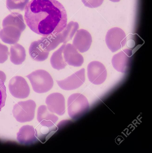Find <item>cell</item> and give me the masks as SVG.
<instances>
[{
  "label": "cell",
  "instance_id": "ac0fdd59",
  "mask_svg": "<svg viewBox=\"0 0 152 153\" xmlns=\"http://www.w3.org/2000/svg\"><path fill=\"white\" fill-rule=\"evenodd\" d=\"M7 25L15 26L19 28L22 32L25 29L26 27L22 15L16 12L11 13L3 20V27Z\"/></svg>",
  "mask_w": 152,
  "mask_h": 153
},
{
  "label": "cell",
  "instance_id": "7a4b0ae2",
  "mask_svg": "<svg viewBox=\"0 0 152 153\" xmlns=\"http://www.w3.org/2000/svg\"><path fill=\"white\" fill-rule=\"evenodd\" d=\"M29 80L33 91L38 93H46L53 86V79L46 71L39 69L26 76Z\"/></svg>",
  "mask_w": 152,
  "mask_h": 153
},
{
  "label": "cell",
  "instance_id": "ffe728a7",
  "mask_svg": "<svg viewBox=\"0 0 152 153\" xmlns=\"http://www.w3.org/2000/svg\"><path fill=\"white\" fill-rule=\"evenodd\" d=\"M65 45L63 44L53 52L50 58V62L52 67L59 71L64 68L67 65L65 61L63 54Z\"/></svg>",
  "mask_w": 152,
  "mask_h": 153
},
{
  "label": "cell",
  "instance_id": "6da1fadb",
  "mask_svg": "<svg viewBox=\"0 0 152 153\" xmlns=\"http://www.w3.org/2000/svg\"><path fill=\"white\" fill-rule=\"evenodd\" d=\"M27 25L43 36L61 32L67 25V16L63 5L56 0H31L25 7Z\"/></svg>",
  "mask_w": 152,
  "mask_h": 153
},
{
  "label": "cell",
  "instance_id": "cb8c5ba5",
  "mask_svg": "<svg viewBox=\"0 0 152 153\" xmlns=\"http://www.w3.org/2000/svg\"><path fill=\"white\" fill-rule=\"evenodd\" d=\"M9 54L7 47L0 42V63H3L6 61Z\"/></svg>",
  "mask_w": 152,
  "mask_h": 153
},
{
  "label": "cell",
  "instance_id": "484cf974",
  "mask_svg": "<svg viewBox=\"0 0 152 153\" xmlns=\"http://www.w3.org/2000/svg\"><path fill=\"white\" fill-rule=\"evenodd\" d=\"M0 79L4 82L6 80V76L5 74L0 71Z\"/></svg>",
  "mask_w": 152,
  "mask_h": 153
},
{
  "label": "cell",
  "instance_id": "3957f363",
  "mask_svg": "<svg viewBox=\"0 0 152 153\" xmlns=\"http://www.w3.org/2000/svg\"><path fill=\"white\" fill-rule=\"evenodd\" d=\"M68 113L72 119H79L88 111L89 105L87 98L82 94L76 93L71 95L67 100Z\"/></svg>",
  "mask_w": 152,
  "mask_h": 153
},
{
  "label": "cell",
  "instance_id": "9c48e42d",
  "mask_svg": "<svg viewBox=\"0 0 152 153\" xmlns=\"http://www.w3.org/2000/svg\"><path fill=\"white\" fill-rule=\"evenodd\" d=\"M85 80V69L82 68L65 79L56 80L58 85L65 90H71L81 86Z\"/></svg>",
  "mask_w": 152,
  "mask_h": 153
},
{
  "label": "cell",
  "instance_id": "4fadbf2b",
  "mask_svg": "<svg viewBox=\"0 0 152 153\" xmlns=\"http://www.w3.org/2000/svg\"><path fill=\"white\" fill-rule=\"evenodd\" d=\"M36 131L33 126L26 125L23 126L17 133V140L21 144L29 145L38 140Z\"/></svg>",
  "mask_w": 152,
  "mask_h": 153
},
{
  "label": "cell",
  "instance_id": "603a6c76",
  "mask_svg": "<svg viewBox=\"0 0 152 153\" xmlns=\"http://www.w3.org/2000/svg\"><path fill=\"white\" fill-rule=\"evenodd\" d=\"M7 96L4 82L0 79V111L5 105Z\"/></svg>",
  "mask_w": 152,
  "mask_h": 153
},
{
  "label": "cell",
  "instance_id": "2e32d148",
  "mask_svg": "<svg viewBox=\"0 0 152 153\" xmlns=\"http://www.w3.org/2000/svg\"><path fill=\"white\" fill-rule=\"evenodd\" d=\"M29 53L30 57L33 60L42 61L47 59L49 52L43 48L41 40L39 39L31 43L29 48Z\"/></svg>",
  "mask_w": 152,
  "mask_h": 153
},
{
  "label": "cell",
  "instance_id": "9a60e30c",
  "mask_svg": "<svg viewBox=\"0 0 152 153\" xmlns=\"http://www.w3.org/2000/svg\"><path fill=\"white\" fill-rule=\"evenodd\" d=\"M37 118L42 126L48 128L53 126L58 120V117L50 112L47 107L44 105L39 107Z\"/></svg>",
  "mask_w": 152,
  "mask_h": 153
},
{
  "label": "cell",
  "instance_id": "83f0119b",
  "mask_svg": "<svg viewBox=\"0 0 152 153\" xmlns=\"http://www.w3.org/2000/svg\"></svg>",
  "mask_w": 152,
  "mask_h": 153
},
{
  "label": "cell",
  "instance_id": "52a82bcc",
  "mask_svg": "<svg viewBox=\"0 0 152 153\" xmlns=\"http://www.w3.org/2000/svg\"><path fill=\"white\" fill-rule=\"evenodd\" d=\"M132 51L125 49L114 55L112 59V64L114 68L122 73L128 72L131 67Z\"/></svg>",
  "mask_w": 152,
  "mask_h": 153
},
{
  "label": "cell",
  "instance_id": "8992f818",
  "mask_svg": "<svg viewBox=\"0 0 152 153\" xmlns=\"http://www.w3.org/2000/svg\"><path fill=\"white\" fill-rule=\"evenodd\" d=\"M8 87L11 95L15 98L24 99L30 93V88L26 80L21 76H16L10 80Z\"/></svg>",
  "mask_w": 152,
  "mask_h": 153
},
{
  "label": "cell",
  "instance_id": "ba28073f",
  "mask_svg": "<svg viewBox=\"0 0 152 153\" xmlns=\"http://www.w3.org/2000/svg\"><path fill=\"white\" fill-rule=\"evenodd\" d=\"M87 74L89 81L93 84L98 85L104 82L107 76L106 69L101 62L93 61L87 67Z\"/></svg>",
  "mask_w": 152,
  "mask_h": 153
},
{
  "label": "cell",
  "instance_id": "d4e9b609",
  "mask_svg": "<svg viewBox=\"0 0 152 153\" xmlns=\"http://www.w3.org/2000/svg\"><path fill=\"white\" fill-rule=\"evenodd\" d=\"M104 0H82V2L86 7L90 8H96L100 6Z\"/></svg>",
  "mask_w": 152,
  "mask_h": 153
},
{
  "label": "cell",
  "instance_id": "e0dca14e",
  "mask_svg": "<svg viewBox=\"0 0 152 153\" xmlns=\"http://www.w3.org/2000/svg\"><path fill=\"white\" fill-rule=\"evenodd\" d=\"M40 40L43 44V48L49 52L54 49L60 43L63 42L61 32L44 36L41 37Z\"/></svg>",
  "mask_w": 152,
  "mask_h": 153
},
{
  "label": "cell",
  "instance_id": "5b68a950",
  "mask_svg": "<svg viewBox=\"0 0 152 153\" xmlns=\"http://www.w3.org/2000/svg\"><path fill=\"white\" fill-rule=\"evenodd\" d=\"M105 40L108 48L112 52H114L125 46L126 41V35L122 29L114 27L108 31Z\"/></svg>",
  "mask_w": 152,
  "mask_h": 153
},
{
  "label": "cell",
  "instance_id": "d6986e66",
  "mask_svg": "<svg viewBox=\"0 0 152 153\" xmlns=\"http://www.w3.org/2000/svg\"><path fill=\"white\" fill-rule=\"evenodd\" d=\"M26 56L25 50L24 47L18 43L11 46L10 60L15 65L22 64L25 60Z\"/></svg>",
  "mask_w": 152,
  "mask_h": 153
},
{
  "label": "cell",
  "instance_id": "7c38bea8",
  "mask_svg": "<svg viewBox=\"0 0 152 153\" xmlns=\"http://www.w3.org/2000/svg\"><path fill=\"white\" fill-rule=\"evenodd\" d=\"M63 54L65 62L69 65L80 67L84 62L82 56L71 44L65 45L63 49Z\"/></svg>",
  "mask_w": 152,
  "mask_h": 153
},
{
  "label": "cell",
  "instance_id": "7402d4cb",
  "mask_svg": "<svg viewBox=\"0 0 152 153\" xmlns=\"http://www.w3.org/2000/svg\"><path fill=\"white\" fill-rule=\"evenodd\" d=\"M29 0H6V7L10 11L18 10H24Z\"/></svg>",
  "mask_w": 152,
  "mask_h": 153
},
{
  "label": "cell",
  "instance_id": "277c9868",
  "mask_svg": "<svg viewBox=\"0 0 152 153\" xmlns=\"http://www.w3.org/2000/svg\"><path fill=\"white\" fill-rule=\"evenodd\" d=\"M36 106L35 102L31 100L19 102L13 106V116L20 123L30 121L34 118Z\"/></svg>",
  "mask_w": 152,
  "mask_h": 153
},
{
  "label": "cell",
  "instance_id": "44dd1931",
  "mask_svg": "<svg viewBox=\"0 0 152 153\" xmlns=\"http://www.w3.org/2000/svg\"><path fill=\"white\" fill-rule=\"evenodd\" d=\"M79 28L78 23L76 22L70 21L67 25L64 30L61 32L64 44H66L72 39L77 30Z\"/></svg>",
  "mask_w": 152,
  "mask_h": 153
},
{
  "label": "cell",
  "instance_id": "4316f807",
  "mask_svg": "<svg viewBox=\"0 0 152 153\" xmlns=\"http://www.w3.org/2000/svg\"><path fill=\"white\" fill-rule=\"evenodd\" d=\"M110 1L113 2H119L120 0H109Z\"/></svg>",
  "mask_w": 152,
  "mask_h": 153
},
{
  "label": "cell",
  "instance_id": "5bb4252c",
  "mask_svg": "<svg viewBox=\"0 0 152 153\" xmlns=\"http://www.w3.org/2000/svg\"><path fill=\"white\" fill-rule=\"evenodd\" d=\"M22 32L15 26L7 25L0 30V38L6 43L14 45L19 41Z\"/></svg>",
  "mask_w": 152,
  "mask_h": 153
},
{
  "label": "cell",
  "instance_id": "8fae6325",
  "mask_svg": "<svg viewBox=\"0 0 152 153\" xmlns=\"http://www.w3.org/2000/svg\"><path fill=\"white\" fill-rule=\"evenodd\" d=\"M92 42L90 33L86 30L80 29L76 31L73 41V45L79 52L84 53L89 50Z\"/></svg>",
  "mask_w": 152,
  "mask_h": 153
},
{
  "label": "cell",
  "instance_id": "30bf717a",
  "mask_svg": "<svg viewBox=\"0 0 152 153\" xmlns=\"http://www.w3.org/2000/svg\"><path fill=\"white\" fill-rule=\"evenodd\" d=\"M45 103L48 110L59 115H63L65 112V99L62 94L54 93L48 95Z\"/></svg>",
  "mask_w": 152,
  "mask_h": 153
}]
</instances>
